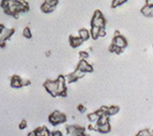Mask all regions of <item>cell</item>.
<instances>
[{"label": "cell", "mask_w": 153, "mask_h": 136, "mask_svg": "<svg viewBox=\"0 0 153 136\" xmlns=\"http://www.w3.org/2000/svg\"><path fill=\"white\" fill-rule=\"evenodd\" d=\"M1 8L5 14H8L13 17L18 18L21 13H26L29 11V3H21L18 1H9L2 0L1 1Z\"/></svg>", "instance_id": "obj_1"}, {"label": "cell", "mask_w": 153, "mask_h": 136, "mask_svg": "<svg viewBox=\"0 0 153 136\" xmlns=\"http://www.w3.org/2000/svg\"><path fill=\"white\" fill-rule=\"evenodd\" d=\"M91 27H99V28H106V18L100 10H95L90 21Z\"/></svg>", "instance_id": "obj_2"}, {"label": "cell", "mask_w": 153, "mask_h": 136, "mask_svg": "<svg viewBox=\"0 0 153 136\" xmlns=\"http://www.w3.org/2000/svg\"><path fill=\"white\" fill-rule=\"evenodd\" d=\"M48 121L53 126H59V124H64L66 121V115L60 111H54L48 116Z\"/></svg>", "instance_id": "obj_3"}, {"label": "cell", "mask_w": 153, "mask_h": 136, "mask_svg": "<svg viewBox=\"0 0 153 136\" xmlns=\"http://www.w3.org/2000/svg\"><path fill=\"white\" fill-rule=\"evenodd\" d=\"M45 91L51 97H58V81L56 80H46L43 84Z\"/></svg>", "instance_id": "obj_4"}, {"label": "cell", "mask_w": 153, "mask_h": 136, "mask_svg": "<svg viewBox=\"0 0 153 136\" xmlns=\"http://www.w3.org/2000/svg\"><path fill=\"white\" fill-rule=\"evenodd\" d=\"M59 3V0H44V2L40 7V10L45 14L54 12L56 10L57 5Z\"/></svg>", "instance_id": "obj_5"}, {"label": "cell", "mask_w": 153, "mask_h": 136, "mask_svg": "<svg viewBox=\"0 0 153 136\" xmlns=\"http://www.w3.org/2000/svg\"><path fill=\"white\" fill-rule=\"evenodd\" d=\"M111 44L117 46V47H119V48L123 49V50L128 47V40H126V38H125L124 36L121 35L119 31H116L115 32V36L112 38Z\"/></svg>", "instance_id": "obj_6"}, {"label": "cell", "mask_w": 153, "mask_h": 136, "mask_svg": "<svg viewBox=\"0 0 153 136\" xmlns=\"http://www.w3.org/2000/svg\"><path fill=\"white\" fill-rule=\"evenodd\" d=\"M58 81V97H66V94H68V87H66V82L65 77L60 75V76L57 78Z\"/></svg>", "instance_id": "obj_7"}, {"label": "cell", "mask_w": 153, "mask_h": 136, "mask_svg": "<svg viewBox=\"0 0 153 136\" xmlns=\"http://www.w3.org/2000/svg\"><path fill=\"white\" fill-rule=\"evenodd\" d=\"M85 75H86V73L82 72V70H79V69L76 68L73 72L69 73V75H66V76H64V77H65L66 82L70 84V83H74V82H76V81L79 80V79H82L85 77Z\"/></svg>", "instance_id": "obj_8"}, {"label": "cell", "mask_w": 153, "mask_h": 136, "mask_svg": "<svg viewBox=\"0 0 153 136\" xmlns=\"http://www.w3.org/2000/svg\"><path fill=\"white\" fill-rule=\"evenodd\" d=\"M15 30L14 29H9V28H3V30L0 32V47L3 48L5 46V42L14 34Z\"/></svg>", "instance_id": "obj_9"}, {"label": "cell", "mask_w": 153, "mask_h": 136, "mask_svg": "<svg viewBox=\"0 0 153 136\" xmlns=\"http://www.w3.org/2000/svg\"><path fill=\"white\" fill-rule=\"evenodd\" d=\"M65 130V136H82L85 133V129L79 126H68Z\"/></svg>", "instance_id": "obj_10"}, {"label": "cell", "mask_w": 153, "mask_h": 136, "mask_svg": "<svg viewBox=\"0 0 153 136\" xmlns=\"http://www.w3.org/2000/svg\"><path fill=\"white\" fill-rule=\"evenodd\" d=\"M76 68L79 69V70H82V72H85V73L92 72V71H93V66L88 63L87 60H79Z\"/></svg>", "instance_id": "obj_11"}, {"label": "cell", "mask_w": 153, "mask_h": 136, "mask_svg": "<svg viewBox=\"0 0 153 136\" xmlns=\"http://www.w3.org/2000/svg\"><path fill=\"white\" fill-rule=\"evenodd\" d=\"M69 43L72 48H78V47H80L84 44V40L79 37L78 35H70Z\"/></svg>", "instance_id": "obj_12"}, {"label": "cell", "mask_w": 153, "mask_h": 136, "mask_svg": "<svg viewBox=\"0 0 153 136\" xmlns=\"http://www.w3.org/2000/svg\"><path fill=\"white\" fill-rule=\"evenodd\" d=\"M10 85H11V87H13V88L23 87V86H24V79H22L19 76L15 75V76H13L12 78H11Z\"/></svg>", "instance_id": "obj_13"}, {"label": "cell", "mask_w": 153, "mask_h": 136, "mask_svg": "<svg viewBox=\"0 0 153 136\" xmlns=\"http://www.w3.org/2000/svg\"><path fill=\"white\" fill-rule=\"evenodd\" d=\"M140 13L143 14V16L148 18H153V7L152 5L145 4L143 8L140 9Z\"/></svg>", "instance_id": "obj_14"}, {"label": "cell", "mask_w": 153, "mask_h": 136, "mask_svg": "<svg viewBox=\"0 0 153 136\" xmlns=\"http://www.w3.org/2000/svg\"><path fill=\"white\" fill-rule=\"evenodd\" d=\"M78 36L82 38L84 42H87L90 37H91V34H90V30L88 29H85V28H82L78 30Z\"/></svg>", "instance_id": "obj_15"}, {"label": "cell", "mask_w": 153, "mask_h": 136, "mask_svg": "<svg viewBox=\"0 0 153 136\" xmlns=\"http://www.w3.org/2000/svg\"><path fill=\"white\" fill-rule=\"evenodd\" d=\"M111 130V126H110V124L107 122V124H97V132L102 134H107L110 132Z\"/></svg>", "instance_id": "obj_16"}, {"label": "cell", "mask_w": 153, "mask_h": 136, "mask_svg": "<svg viewBox=\"0 0 153 136\" xmlns=\"http://www.w3.org/2000/svg\"><path fill=\"white\" fill-rule=\"evenodd\" d=\"M36 136H51V132L48 131V129L46 126H40L34 130Z\"/></svg>", "instance_id": "obj_17"}, {"label": "cell", "mask_w": 153, "mask_h": 136, "mask_svg": "<svg viewBox=\"0 0 153 136\" xmlns=\"http://www.w3.org/2000/svg\"><path fill=\"white\" fill-rule=\"evenodd\" d=\"M101 29L102 28H99V27H91L90 29V34H91V38L92 39L97 40V38H100V32H101Z\"/></svg>", "instance_id": "obj_18"}, {"label": "cell", "mask_w": 153, "mask_h": 136, "mask_svg": "<svg viewBox=\"0 0 153 136\" xmlns=\"http://www.w3.org/2000/svg\"><path fill=\"white\" fill-rule=\"evenodd\" d=\"M88 119H89L90 122H92V124H97V121H99L100 119V115L97 114V112H92V113L88 114Z\"/></svg>", "instance_id": "obj_19"}, {"label": "cell", "mask_w": 153, "mask_h": 136, "mask_svg": "<svg viewBox=\"0 0 153 136\" xmlns=\"http://www.w3.org/2000/svg\"><path fill=\"white\" fill-rule=\"evenodd\" d=\"M128 0H112L111 1V4H110V7H111V9H117V8H120L121 5L125 4V3L128 2Z\"/></svg>", "instance_id": "obj_20"}, {"label": "cell", "mask_w": 153, "mask_h": 136, "mask_svg": "<svg viewBox=\"0 0 153 136\" xmlns=\"http://www.w3.org/2000/svg\"><path fill=\"white\" fill-rule=\"evenodd\" d=\"M120 111V107L118 105H110L108 106V115L109 116H114V115H117Z\"/></svg>", "instance_id": "obj_21"}, {"label": "cell", "mask_w": 153, "mask_h": 136, "mask_svg": "<svg viewBox=\"0 0 153 136\" xmlns=\"http://www.w3.org/2000/svg\"><path fill=\"white\" fill-rule=\"evenodd\" d=\"M109 51H110V52H112V53H116V54H120V53H122L123 49H121V48H119V47H117V46L110 44Z\"/></svg>", "instance_id": "obj_22"}, {"label": "cell", "mask_w": 153, "mask_h": 136, "mask_svg": "<svg viewBox=\"0 0 153 136\" xmlns=\"http://www.w3.org/2000/svg\"><path fill=\"white\" fill-rule=\"evenodd\" d=\"M109 115L106 114V115H103V116L100 117L99 121H97V124H107L109 122Z\"/></svg>", "instance_id": "obj_23"}, {"label": "cell", "mask_w": 153, "mask_h": 136, "mask_svg": "<svg viewBox=\"0 0 153 136\" xmlns=\"http://www.w3.org/2000/svg\"><path fill=\"white\" fill-rule=\"evenodd\" d=\"M23 36L26 38H31L32 37V33H31V29L29 27H26L23 30Z\"/></svg>", "instance_id": "obj_24"}, {"label": "cell", "mask_w": 153, "mask_h": 136, "mask_svg": "<svg viewBox=\"0 0 153 136\" xmlns=\"http://www.w3.org/2000/svg\"><path fill=\"white\" fill-rule=\"evenodd\" d=\"M136 136H150V129H143L136 134Z\"/></svg>", "instance_id": "obj_25"}, {"label": "cell", "mask_w": 153, "mask_h": 136, "mask_svg": "<svg viewBox=\"0 0 153 136\" xmlns=\"http://www.w3.org/2000/svg\"><path fill=\"white\" fill-rule=\"evenodd\" d=\"M89 58V53L87 51H80L79 52V60H87Z\"/></svg>", "instance_id": "obj_26"}, {"label": "cell", "mask_w": 153, "mask_h": 136, "mask_svg": "<svg viewBox=\"0 0 153 136\" xmlns=\"http://www.w3.org/2000/svg\"><path fill=\"white\" fill-rule=\"evenodd\" d=\"M51 136H64L63 134H62L61 131H59V130H57V131H54L51 133Z\"/></svg>", "instance_id": "obj_27"}, {"label": "cell", "mask_w": 153, "mask_h": 136, "mask_svg": "<svg viewBox=\"0 0 153 136\" xmlns=\"http://www.w3.org/2000/svg\"><path fill=\"white\" fill-rule=\"evenodd\" d=\"M27 128V121L26 120H22L21 124H19V129L21 130H24V129Z\"/></svg>", "instance_id": "obj_28"}, {"label": "cell", "mask_w": 153, "mask_h": 136, "mask_svg": "<svg viewBox=\"0 0 153 136\" xmlns=\"http://www.w3.org/2000/svg\"><path fill=\"white\" fill-rule=\"evenodd\" d=\"M77 110H78L80 113H85V111H86V107H85V105H82V104H78V106H77Z\"/></svg>", "instance_id": "obj_29"}, {"label": "cell", "mask_w": 153, "mask_h": 136, "mask_svg": "<svg viewBox=\"0 0 153 136\" xmlns=\"http://www.w3.org/2000/svg\"><path fill=\"white\" fill-rule=\"evenodd\" d=\"M146 4L152 5V7H153V0H146Z\"/></svg>", "instance_id": "obj_30"}, {"label": "cell", "mask_w": 153, "mask_h": 136, "mask_svg": "<svg viewBox=\"0 0 153 136\" xmlns=\"http://www.w3.org/2000/svg\"><path fill=\"white\" fill-rule=\"evenodd\" d=\"M28 136H36V132H34V130H33V131H31L30 133L28 134Z\"/></svg>", "instance_id": "obj_31"}, {"label": "cell", "mask_w": 153, "mask_h": 136, "mask_svg": "<svg viewBox=\"0 0 153 136\" xmlns=\"http://www.w3.org/2000/svg\"><path fill=\"white\" fill-rule=\"evenodd\" d=\"M3 28H4V26H3L2 23H0V32L3 30Z\"/></svg>", "instance_id": "obj_32"}, {"label": "cell", "mask_w": 153, "mask_h": 136, "mask_svg": "<svg viewBox=\"0 0 153 136\" xmlns=\"http://www.w3.org/2000/svg\"><path fill=\"white\" fill-rule=\"evenodd\" d=\"M150 136H153V130H150Z\"/></svg>", "instance_id": "obj_33"}, {"label": "cell", "mask_w": 153, "mask_h": 136, "mask_svg": "<svg viewBox=\"0 0 153 136\" xmlns=\"http://www.w3.org/2000/svg\"><path fill=\"white\" fill-rule=\"evenodd\" d=\"M82 136H90V135H89V134H86V133H84V134H82Z\"/></svg>", "instance_id": "obj_34"}, {"label": "cell", "mask_w": 153, "mask_h": 136, "mask_svg": "<svg viewBox=\"0 0 153 136\" xmlns=\"http://www.w3.org/2000/svg\"><path fill=\"white\" fill-rule=\"evenodd\" d=\"M9 1H16V0H9Z\"/></svg>", "instance_id": "obj_35"}, {"label": "cell", "mask_w": 153, "mask_h": 136, "mask_svg": "<svg viewBox=\"0 0 153 136\" xmlns=\"http://www.w3.org/2000/svg\"><path fill=\"white\" fill-rule=\"evenodd\" d=\"M152 51H153V46H152Z\"/></svg>", "instance_id": "obj_36"}]
</instances>
